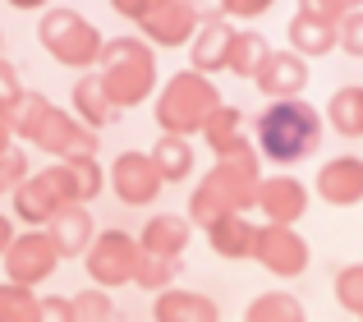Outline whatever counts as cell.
<instances>
[{
  "label": "cell",
  "mask_w": 363,
  "mask_h": 322,
  "mask_svg": "<svg viewBox=\"0 0 363 322\" xmlns=\"http://www.w3.org/2000/svg\"><path fill=\"white\" fill-rule=\"evenodd\" d=\"M253 143L267 161H281V166H294V161L313 157L322 143V116L308 106V101L290 97V101H272L262 116L253 120Z\"/></svg>",
  "instance_id": "1"
},
{
  "label": "cell",
  "mask_w": 363,
  "mask_h": 322,
  "mask_svg": "<svg viewBox=\"0 0 363 322\" xmlns=\"http://www.w3.org/2000/svg\"><path fill=\"white\" fill-rule=\"evenodd\" d=\"M157 83V55L138 37H111L101 51V88L116 106H138Z\"/></svg>",
  "instance_id": "2"
},
{
  "label": "cell",
  "mask_w": 363,
  "mask_h": 322,
  "mask_svg": "<svg viewBox=\"0 0 363 322\" xmlns=\"http://www.w3.org/2000/svg\"><path fill=\"white\" fill-rule=\"evenodd\" d=\"M221 106V97H216V88L203 79L198 70L189 74H175V79L161 88V101H157V120L166 134H194V129H203L207 120H212V111Z\"/></svg>",
  "instance_id": "3"
},
{
  "label": "cell",
  "mask_w": 363,
  "mask_h": 322,
  "mask_svg": "<svg viewBox=\"0 0 363 322\" xmlns=\"http://www.w3.org/2000/svg\"><path fill=\"white\" fill-rule=\"evenodd\" d=\"M42 46L55 55L60 65H74V70H88V65L101 60V51H106V42H101V33L88 23L83 14H74V9H51V14L42 18Z\"/></svg>",
  "instance_id": "4"
},
{
  "label": "cell",
  "mask_w": 363,
  "mask_h": 322,
  "mask_svg": "<svg viewBox=\"0 0 363 322\" xmlns=\"http://www.w3.org/2000/svg\"><path fill=\"white\" fill-rule=\"evenodd\" d=\"M83 258H88L92 286H101V290L129 286L133 272H138V240H129L124 231H106V235L92 240V249L83 253Z\"/></svg>",
  "instance_id": "5"
},
{
  "label": "cell",
  "mask_w": 363,
  "mask_h": 322,
  "mask_svg": "<svg viewBox=\"0 0 363 322\" xmlns=\"http://www.w3.org/2000/svg\"><path fill=\"white\" fill-rule=\"evenodd\" d=\"M55 262H60V249L51 244V235H46V231L14 235V244H9V253H5V272H9V281H14V286H28V290H33L37 281L51 277Z\"/></svg>",
  "instance_id": "6"
},
{
  "label": "cell",
  "mask_w": 363,
  "mask_h": 322,
  "mask_svg": "<svg viewBox=\"0 0 363 322\" xmlns=\"http://www.w3.org/2000/svg\"><path fill=\"white\" fill-rule=\"evenodd\" d=\"M253 258L262 262L272 277H299V272H308V244H303V235H294L290 226H257Z\"/></svg>",
  "instance_id": "7"
},
{
  "label": "cell",
  "mask_w": 363,
  "mask_h": 322,
  "mask_svg": "<svg viewBox=\"0 0 363 322\" xmlns=\"http://www.w3.org/2000/svg\"><path fill=\"white\" fill-rule=\"evenodd\" d=\"M111 184H116V194L129 207H143V203H152V198L161 194V184H166V179H161V170H157V161H152V157L120 152L116 166H111Z\"/></svg>",
  "instance_id": "8"
},
{
  "label": "cell",
  "mask_w": 363,
  "mask_h": 322,
  "mask_svg": "<svg viewBox=\"0 0 363 322\" xmlns=\"http://www.w3.org/2000/svg\"><path fill=\"white\" fill-rule=\"evenodd\" d=\"M318 198L331 207H359L363 203V157L354 152L327 157V166L318 170Z\"/></svg>",
  "instance_id": "9"
},
{
  "label": "cell",
  "mask_w": 363,
  "mask_h": 322,
  "mask_svg": "<svg viewBox=\"0 0 363 322\" xmlns=\"http://www.w3.org/2000/svg\"><path fill=\"white\" fill-rule=\"evenodd\" d=\"M257 207L267 212V226H294L308 212V189L290 175H276L257 184Z\"/></svg>",
  "instance_id": "10"
},
{
  "label": "cell",
  "mask_w": 363,
  "mask_h": 322,
  "mask_svg": "<svg viewBox=\"0 0 363 322\" xmlns=\"http://www.w3.org/2000/svg\"><path fill=\"white\" fill-rule=\"evenodd\" d=\"M253 83L262 92H272L276 101H290V97H299V92L308 88V60L294 55V51H272V60L262 65V74H257Z\"/></svg>",
  "instance_id": "11"
},
{
  "label": "cell",
  "mask_w": 363,
  "mask_h": 322,
  "mask_svg": "<svg viewBox=\"0 0 363 322\" xmlns=\"http://www.w3.org/2000/svg\"><path fill=\"white\" fill-rule=\"evenodd\" d=\"M46 235H51V244L60 249V258H79V253H88L92 240H97V235H92V216H88V207H83V203L65 207V212L51 221V231H46Z\"/></svg>",
  "instance_id": "12"
},
{
  "label": "cell",
  "mask_w": 363,
  "mask_h": 322,
  "mask_svg": "<svg viewBox=\"0 0 363 322\" xmlns=\"http://www.w3.org/2000/svg\"><path fill=\"white\" fill-rule=\"evenodd\" d=\"M230 46H235V28L225 18H212L194 33V70L212 74V70H230Z\"/></svg>",
  "instance_id": "13"
},
{
  "label": "cell",
  "mask_w": 363,
  "mask_h": 322,
  "mask_svg": "<svg viewBox=\"0 0 363 322\" xmlns=\"http://www.w3.org/2000/svg\"><path fill=\"white\" fill-rule=\"evenodd\" d=\"M152 318L157 322H221V309L198 290H166L152 304Z\"/></svg>",
  "instance_id": "14"
},
{
  "label": "cell",
  "mask_w": 363,
  "mask_h": 322,
  "mask_svg": "<svg viewBox=\"0 0 363 322\" xmlns=\"http://www.w3.org/2000/svg\"><path fill=\"white\" fill-rule=\"evenodd\" d=\"M203 134H207V143L216 148V157H240V152H248L253 148V138L244 134V116L235 106H216L212 111V120L203 125Z\"/></svg>",
  "instance_id": "15"
},
{
  "label": "cell",
  "mask_w": 363,
  "mask_h": 322,
  "mask_svg": "<svg viewBox=\"0 0 363 322\" xmlns=\"http://www.w3.org/2000/svg\"><path fill=\"white\" fill-rule=\"evenodd\" d=\"M189 235H194V231H189L184 216H152L147 231H143V240H138V249H143V253H157V258L179 262V253H184Z\"/></svg>",
  "instance_id": "16"
},
{
  "label": "cell",
  "mask_w": 363,
  "mask_h": 322,
  "mask_svg": "<svg viewBox=\"0 0 363 322\" xmlns=\"http://www.w3.org/2000/svg\"><path fill=\"white\" fill-rule=\"evenodd\" d=\"M143 28H147L152 42H161V46H179V42H189V37L198 33V14L184 5V0H170V5H161Z\"/></svg>",
  "instance_id": "17"
},
{
  "label": "cell",
  "mask_w": 363,
  "mask_h": 322,
  "mask_svg": "<svg viewBox=\"0 0 363 322\" xmlns=\"http://www.w3.org/2000/svg\"><path fill=\"white\" fill-rule=\"evenodd\" d=\"M340 37H336V23H322V18H308V14H294L290 18V51L313 60V55H327L336 51Z\"/></svg>",
  "instance_id": "18"
},
{
  "label": "cell",
  "mask_w": 363,
  "mask_h": 322,
  "mask_svg": "<svg viewBox=\"0 0 363 322\" xmlns=\"http://www.w3.org/2000/svg\"><path fill=\"white\" fill-rule=\"evenodd\" d=\"M253 235L257 226H248L244 216H221V221L207 226V240L221 258H253Z\"/></svg>",
  "instance_id": "19"
},
{
  "label": "cell",
  "mask_w": 363,
  "mask_h": 322,
  "mask_svg": "<svg viewBox=\"0 0 363 322\" xmlns=\"http://www.w3.org/2000/svg\"><path fill=\"white\" fill-rule=\"evenodd\" d=\"M327 120L340 138H363V83L336 88V97H331V106H327Z\"/></svg>",
  "instance_id": "20"
},
{
  "label": "cell",
  "mask_w": 363,
  "mask_h": 322,
  "mask_svg": "<svg viewBox=\"0 0 363 322\" xmlns=\"http://www.w3.org/2000/svg\"><path fill=\"white\" fill-rule=\"evenodd\" d=\"M244 322H308V313H303V304L290 290H267V295H257L248 304Z\"/></svg>",
  "instance_id": "21"
},
{
  "label": "cell",
  "mask_w": 363,
  "mask_h": 322,
  "mask_svg": "<svg viewBox=\"0 0 363 322\" xmlns=\"http://www.w3.org/2000/svg\"><path fill=\"white\" fill-rule=\"evenodd\" d=\"M152 161H157L161 179L175 184V179H184L189 170H194V148H189V138H179V134H161V143L152 148Z\"/></svg>",
  "instance_id": "22"
},
{
  "label": "cell",
  "mask_w": 363,
  "mask_h": 322,
  "mask_svg": "<svg viewBox=\"0 0 363 322\" xmlns=\"http://www.w3.org/2000/svg\"><path fill=\"white\" fill-rule=\"evenodd\" d=\"M74 106H79V116L88 120V125H111V120L120 116V106L106 97L101 79H83L79 88H74Z\"/></svg>",
  "instance_id": "23"
},
{
  "label": "cell",
  "mask_w": 363,
  "mask_h": 322,
  "mask_svg": "<svg viewBox=\"0 0 363 322\" xmlns=\"http://www.w3.org/2000/svg\"><path fill=\"white\" fill-rule=\"evenodd\" d=\"M267 60H272V46H267V37H257V33H235V46H230V70H235V74L257 79Z\"/></svg>",
  "instance_id": "24"
},
{
  "label": "cell",
  "mask_w": 363,
  "mask_h": 322,
  "mask_svg": "<svg viewBox=\"0 0 363 322\" xmlns=\"http://www.w3.org/2000/svg\"><path fill=\"white\" fill-rule=\"evenodd\" d=\"M37 313H42V299H33L28 286H14V281L0 286V322H37Z\"/></svg>",
  "instance_id": "25"
},
{
  "label": "cell",
  "mask_w": 363,
  "mask_h": 322,
  "mask_svg": "<svg viewBox=\"0 0 363 322\" xmlns=\"http://www.w3.org/2000/svg\"><path fill=\"white\" fill-rule=\"evenodd\" d=\"M170 281H175V262H170V258H157V253H143V249H138V272H133V286H143V290H157V295H166V290H175Z\"/></svg>",
  "instance_id": "26"
},
{
  "label": "cell",
  "mask_w": 363,
  "mask_h": 322,
  "mask_svg": "<svg viewBox=\"0 0 363 322\" xmlns=\"http://www.w3.org/2000/svg\"><path fill=\"white\" fill-rule=\"evenodd\" d=\"M336 304L345 309V313L363 318V262H345V267L336 272Z\"/></svg>",
  "instance_id": "27"
},
{
  "label": "cell",
  "mask_w": 363,
  "mask_h": 322,
  "mask_svg": "<svg viewBox=\"0 0 363 322\" xmlns=\"http://www.w3.org/2000/svg\"><path fill=\"white\" fill-rule=\"evenodd\" d=\"M69 309H74V322H116L111 295H106L101 286H92V290H79V295L69 299Z\"/></svg>",
  "instance_id": "28"
},
{
  "label": "cell",
  "mask_w": 363,
  "mask_h": 322,
  "mask_svg": "<svg viewBox=\"0 0 363 322\" xmlns=\"http://www.w3.org/2000/svg\"><path fill=\"white\" fill-rule=\"evenodd\" d=\"M336 37H340V51L354 55V60H363V9H359V14H345V18H340Z\"/></svg>",
  "instance_id": "29"
},
{
  "label": "cell",
  "mask_w": 363,
  "mask_h": 322,
  "mask_svg": "<svg viewBox=\"0 0 363 322\" xmlns=\"http://www.w3.org/2000/svg\"><path fill=\"white\" fill-rule=\"evenodd\" d=\"M18 101H23V88H18V74H14V65H5L0 60V111H14Z\"/></svg>",
  "instance_id": "30"
},
{
  "label": "cell",
  "mask_w": 363,
  "mask_h": 322,
  "mask_svg": "<svg viewBox=\"0 0 363 322\" xmlns=\"http://www.w3.org/2000/svg\"><path fill=\"white\" fill-rule=\"evenodd\" d=\"M299 14H308V18H322V23H336V28H340L345 9H340V0H299Z\"/></svg>",
  "instance_id": "31"
},
{
  "label": "cell",
  "mask_w": 363,
  "mask_h": 322,
  "mask_svg": "<svg viewBox=\"0 0 363 322\" xmlns=\"http://www.w3.org/2000/svg\"><path fill=\"white\" fill-rule=\"evenodd\" d=\"M161 5H170V0H116V9L124 18H133V23H147Z\"/></svg>",
  "instance_id": "32"
},
{
  "label": "cell",
  "mask_w": 363,
  "mask_h": 322,
  "mask_svg": "<svg viewBox=\"0 0 363 322\" xmlns=\"http://www.w3.org/2000/svg\"><path fill=\"white\" fill-rule=\"evenodd\" d=\"M37 322H74V309L65 295H46L42 299V313H37Z\"/></svg>",
  "instance_id": "33"
},
{
  "label": "cell",
  "mask_w": 363,
  "mask_h": 322,
  "mask_svg": "<svg viewBox=\"0 0 363 322\" xmlns=\"http://www.w3.org/2000/svg\"><path fill=\"white\" fill-rule=\"evenodd\" d=\"M272 0H221V14H240V18H253V14H267Z\"/></svg>",
  "instance_id": "34"
},
{
  "label": "cell",
  "mask_w": 363,
  "mask_h": 322,
  "mask_svg": "<svg viewBox=\"0 0 363 322\" xmlns=\"http://www.w3.org/2000/svg\"><path fill=\"white\" fill-rule=\"evenodd\" d=\"M9 244H14V221H9V216L0 212V258L9 253Z\"/></svg>",
  "instance_id": "35"
},
{
  "label": "cell",
  "mask_w": 363,
  "mask_h": 322,
  "mask_svg": "<svg viewBox=\"0 0 363 322\" xmlns=\"http://www.w3.org/2000/svg\"><path fill=\"white\" fill-rule=\"evenodd\" d=\"M9 138H14V116H5V111H0V157L9 152Z\"/></svg>",
  "instance_id": "36"
},
{
  "label": "cell",
  "mask_w": 363,
  "mask_h": 322,
  "mask_svg": "<svg viewBox=\"0 0 363 322\" xmlns=\"http://www.w3.org/2000/svg\"><path fill=\"white\" fill-rule=\"evenodd\" d=\"M340 9H345V14H359V9H363V0H340Z\"/></svg>",
  "instance_id": "37"
},
{
  "label": "cell",
  "mask_w": 363,
  "mask_h": 322,
  "mask_svg": "<svg viewBox=\"0 0 363 322\" xmlns=\"http://www.w3.org/2000/svg\"><path fill=\"white\" fill-rule=\"evenodd\" d=\"M9 5H18V9H37V5H46V0H9Z\"/></svg>",
  "instance_id": "38"
},
{
  "label": "cell",
  "mask_w": 363,
  "mask_h": 322,
  "mask_svg": "<svg viewBox=\"0 0 363 322\" xmlns=\"http://www.w3.org/2000/svg\"><path fill=\"white\" fill-rule=\"evenodd\" d=\"M359 322H363V318H359Z\"/></svg>",
  "instance_id": "39"
}]
</instances>
